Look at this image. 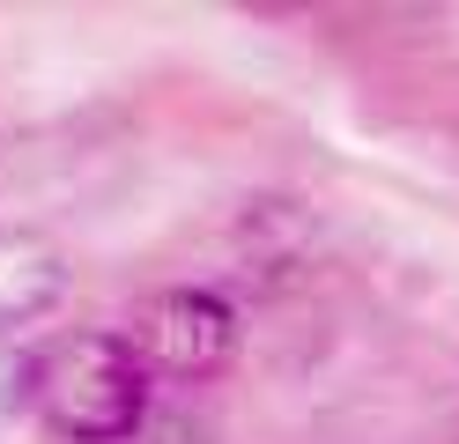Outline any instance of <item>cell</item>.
Listing matches in <instances>:
<instances>
[{"mask_svg":"<svg viewBox=\"0 0 459 444\" xmlns=\"http://www.w3.org/2000/svg\"><path fill=\"white\" fill-rule=\"evenodd\" d=\"M30 407L67 444H126L149 414V370L126 334H60L30 355Z\"/></svg>","mask_w":459,"mask_h":444,"instance_id":"cell-1","label":"cell"},{"mask_svg":"<svg viewBox=\"0 0 459 444\" xmlns=\"http://www.w3.org/2000/svg\"><path fill=\"white\" fill-rule=\"evenodd\" d=\"M126 348L141 355V370L215 378L230 363V348H238V311H230L215 289H156L149 304L134 311Z\"/></svg>","mask_w":459,"mask_h":444,"instance_id":"cell-2","label":"cell"},{"mask_svg":"<svg viewBox=\"0 0 459 444\" xmlns=\"http://www.w3.org/2000/svg\"><path fill=\"white\" fill-rule=\"evenodd\" d=\"M8 400H30V355L0 334V407H8Z\"/></svg>","mask_w":459,"mask_h":444,"instance_id":"cell-3","label":"cell"}]
</instances>
